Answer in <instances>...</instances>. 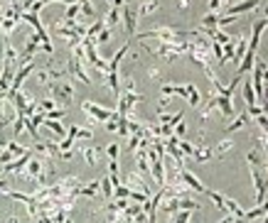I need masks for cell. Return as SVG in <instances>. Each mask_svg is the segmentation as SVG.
I'll return each instance as SVG.
<instances>
[{
  "instance_id": "10",
  "label": "cell",
  "mask_w": 268,
  "mask_h": 223,
  "mask_svg": "<svg viewBox=\"0 0 268 223\" xmlns=\"http://www.w3.org/2000/svg\"><path fill=\"white\" fill-rule=\"evenodd\" d=\"M126 186H128L131 191H140V194H148V196H153L150 186L145 184V177H140V174H138L135 169L126 174Z\"/></svg>"
},
{
  "instance_id": "26",
  "label": "cell",
  "mask_w": 268,
  "mask_h": 223,
  "mask_svg": "<svg viewBox=\"0 0 268 223\" xmlns=\"http://www.w3.org/2000/svg\"><path fill=\"white\" fill-rule=\"evenodd\" d=\"M226 8V3L224 0H209V5H207V13H216V15H221V10Z\"/></svg>"
},
{
  "instance_id": "16",
  "label": "cell",
  "mask_w": 268,
  "mask_h": 223,
  "mask_svg": "<svg viewBox=\"0 0 268 223\" xmlns=\"http://www.w3.org/2000/svg\"><path fill=\"white\" fill-rule=\"evenodd\" d=\"M241 81H243V79H241ZM241 96H243V101H246V108H251V106H258L256 91H253V86H251V81H248V79L241 84Z\"/></svg>"
},
{
  "instance_id": "15",
  "label": "cell",
  "mask_w": 268,
  "mask_h": 223,
  "mask_svg": "<svg viewBox=\"0 0 268 223\" xmlns=\"http://www.w3.org/2000/svg\"><path fill=\"white\" fill-rule=\"evenodd\" d=\"M77 194H79V196H86V199H96V196L101 194V184H99V179H91L89 184H81Z\"/></svg>"
},
{
  "instance_id": "7",
  "label": "cell",
  "mask_w": 268,
  "mask_h": 223,
  "mask_svg": "<svg viewBox=\"0 0 268 223\" xmlns=\"http://www.w3.org/2000/svg\"><path fill=\"white\" fill-rule=\"evenodd\" d=\"M67 76H72V79L81 81L84 86H91V76L86 74V67H84L79 59H74V57L67 62Z\"/></svg>"
},
{
  "instance_id": "17",
  "label": "cell",
  "mask_w": 268,
  "mask_h": 223,
  "mask_svg": "<svg viewBox=\"0 0 268 223\" xmlns=\"http://www.w3.org/2000/svg\"><path fill=\"white\" fill-rule=\"evenodd\" d=\"M158 10H160V0H145V3L138 5V20L148 18V15H155Z\"/></svg>"
},
{
  "instance_id": "31",
  "label": "cell",
  "mask_w": 268,
  "mask_h": 223,
  "mask_svg": "<svg viewBox=\"0 0 268 223\" xmlns=\"http://www.w3.org/2000/svg\"><path fill=\"white\" fill-rule=\"evenodd\" d=\"M261 5H263V8H256V13H258L261 18H268V3H266V0H263Z\"/></svg>"
},
{
  "instance_id": "23",
  "label": "cell",
  "mask_w": 268,
  "mask_h": 223,
  "mask_svg": "<svg viewBox=\"0 0 268 223\" xmlns=\"http://www.w3.org/2000/svg\"><path fill=\"white\" fill-rule=\"evenodd\" d=\"M99 184H101V194H104V199H106V201H113V184H111V179H108V177H101Z\"/></svg>"
},
{
  "instance_id": "28",
  "label": "cell",
  "mask_w": 268,
  "mask_h": 223,
  "mask_svg": "<svg viewBox=\"0 0 268 223\" xmlns=\"http://www.w3.org/2000/svg\"><path fill=\"white\" fill-rule=\"evenodd\" d=\"M177 147L182 150V155H185V157H192V152H194V145H192V142H187V140H180V142H177Z\"/></svg>"
},
{
  "instance_id": "25",
  "label": "cell",
  "mask_w": 268,
  "mask_h": 223,
  "mask_svg": "<svg viewBox=\"0 0 268 223\" xmlns=\"http://www.w3.org/2000/svg\"><path fill=\"white\" fill-rule=\"evenodd\" d=\"M234 22H239V18H236V15H219V25H216V27L226 32V27H229V25H234Z\"/></svg>"
},
{
  "instance_id": "33",
  "label": "cell",
  "mask_w": 268,
  "mask_h": 223,
  "mask_svg": "<svg viewBox=\"0 0 268 223\" xmlns=\"http://www.w3.org/2000/svg\"><path fill=\"white\" fill-rule=\"evenodd\" d=\"M231 223H246V221H243V218H234Z\"/></svg>"
},
{
  "instance_id": "22",
  "label": "cell",
  "mask_w": 268,
  "mask_h": 223,
  "mask_svg": "<svg viewBox=\"0 0 268 223\" xmlns=\"http://www.w3.org/2000/svg\"><path fill=\"white\" fill-rule=\"evenodd\" d=\"M79 13H81L86 20H96V10H94V3H91V0H79Z\"/></svg>"
},
{
  "instance_id": "11",
  "label": "cell",
  "mask_w": 268,
  "mask_h": 223,
  "mask_svg": "<svg viewBox=\"0 0 268 223\" xmlns=\"http://www.w3.org/2000/svg\"><path fill=\"white\" fill-rule=\"evenodd\" d=\"M81 147V155H84V159H86V164L89 167H96L99 164V157H101V147L99 145H79Z\"/></svg>"
},
{
  "instance_id": "13",
  "label": "cell",
  "mask_w": 268,
  "mask_h": 223,
  "mask_svg": "<svg viewBox=\"0 0 268 223\" xmlns=\"http://www.w3.org/2000/svg\"><path fill=\"white\" fill-rule=\"evenodd\" d=\"M221 211H224L226 216H231V218H243V208L239 206V201L229 199L226 194H224V206H221Z\"/></svg>"
},
{
  "instance_id": "2",
  "label": "cell",
  "mask_w": 268,
  "mask_h": 223,
  "mask_svg": "<svg viewBox=\"0 0 268 223\" xmlns=\"http://www.w3.org/2000/svg\"><path fill=\"white\" fill-rule=\"evenodd\" d=\"M47 98L57 101V103L64 108V106H69L72 98H74V86H72L69 81H52V84H47Z\"/></svg>"
},
{
  "instance_id": "29",
  "label": "cell",
  "mask_w": 268,
  "mask_h": 223,
  "mask_svg": "<svg viewBox=\"0 0 268 223\" xmlns=\"http://www.w3.org/2000/svg\"><path fill=\"white\" fill-rule=\"evenodd\" d=\"M23 130H25V118H15V120H13V135L18 137Z\"/></svg>"
},
{
  "instance_id": "12",
  "label": "cell",
  "mask_w": 268,
  "mask_h": 223,
  "mask_svg": "<svg viewBox=\"0 0 268 223\" xmlns=\"http://www.w3.org/2000/svg\"><path fill=\"white\" fill-rule=\"evenodd\" d=\"M248 123H253L251 118H248V113L243 111V113H239V115H234V120H231V125H224V133L226 135H231V133H236V130H243Z\"/></svg>"
},
{
  "instance_id": "5",
  "label": "cell",
  "mask_w": 268,
  "mask_h": 223,
  "mask_svg": "<svg viewBox=\"0 0 268 223\" xmlns=\"http://www.w3.org/2000/svg\"><path fill=\"white\" fill-rule=\"evenodd\" d=\"M248 174H251V181L256 186V203H263L266 194H268V177L261 169H256V167H248Z\"/></svg>"
},
{
  "instance_id": "24",
  "label": "cell",
  "mask_w": 268,
  "mask_h": 223,
  "mask_svg": "<svg viewBox=\"0 0 268 223\" xmlns=\"http://www.w3.org/2000/svg\"><path fill=\"white\" fill-rule=\"evenodd\" d=\"M104 152H106L108 162H118V155H121V145H118V142H108V147H106Z\"/></svg>"
},
{
  "instance_id": "1",
  "label": "cell",
  "mask_w": 268,
  "mask_h": 223,
  "mask_svg": "<svg viewBox=\"0 0 268 223\" xmlns=\"http://www.w3.org/2000/svg\"><path fill=\"white\" fill-rule=\"evenodd\" d=\"M160 96L162 98H170V96H182L187 98V103L192 108H199L202 106V93L194 84H162L160 86Z\"/></svg>"
},
{
  "instance_id": "18",
  "label": "cell",
  "mask_w": 268,
  "mask_h": 223,
  "mask_svg": "<svg viewBox=\"0 0 268 223\" xmlns=\"http://www.w3.org/2000/svg\"><path fill=\"white\" fill-rule=\"evenodd\" d=\"M67 135H69V137H74V140H91V137H94V130H91V128L69 125V128H67Z\"/></svg>"
},
{
  "instance_id": "21",
  "label": "cell",
  "mask_w": 268,
  "mask_h": 223,
  "mask_svg": "<svg viewBox=\"0 0 268 223\" xmlns=\"http://www.w3.org/2000/svg\"><path fill=\"white\" fill-rule=\"evenodd\" d=\"M212 150H214V159H221L226 152H231V150H234V142L226 137V140H221V142H219L216 147H212Z\"/></svg>"
},
{
  "instance_id": "8",
  "label": "cell",
  "mask_w": 268,
  "mask_h": 223,
  "mask_svg": "<svg viewBox=\"0 0 268 223\" xmlns=\"http://www.w3.org/2000/svg\"><path fill=\"white\" fill-rule=\"evenodd\" d=\"M177 179H180V181H182L189 191H197V194H204V191H207V186H204V184H202V181H199V179H197V177L187 169V167L177 169Z\"/></svg>"
},
{
  "instance_id": "3",
  "label": "cell",
  "mask_w": 268,
  "mask_h": 223,
  "mask_svg": "<svg viewBox=\"0 0 268 223\" xmlns=\"http://www.w3.org/2000/svg\"><path fill=\"white\" fill-rule=\"evenodd\" d=\"M81 111L89 115V123H91V125H104V123H108V120L116 115L113 108H104V106H99V103H94V101H84V103H81Z\"/></svg>"
},
{
  "instance_id": "14",
  "label": "cell",
  "mask_w": 268,
  "mask_h": 223,
  "mask_svg": "<svg viewBox=\"0 0 268 223\" xmlns=\"http://www.w3.org/2000/svg\"><path fill=\"white\" fill-rule=\"evenodd\" d=\"M42 125H45V128L54 135V142H59V140H64V137H67V125H62L59 120H45Z\"/></svg>"
},
{
  "instance_id": "6",
  "label": "cell",
  "mask_w": 268,
  "mask_h": 223,
  "mask_svg": "<svg viewBox=\"0 0 268 223\" xmlns=\"http://www.w3.org/2000/svg\"><path fill=\"white\" fill-rule=\"evenodd\" d=\"M261 3H263V0H236V3H231V5H226L221 10V15H236V18H241L243 13L256 10Z\"/></svg>"
},
{
  "instance_id": "9",
  "label": "cell",
  "mask_w": 268,
  "mask_h": 223,
  "mask_svg": "<svg viewBox=\"0 0 268 223\" xmlns=\"http://www.w3.org/2000/svg\"><path fill=\"white\" fill-rule=\"evenodd\" d=\"M25 152H27V147H23L18 140L8 142V145H5V150L0 152V167H3V164H10L13 159H18V157H20V155H25Z\"/></svg>"
},
{
  "instance_id": "27",
  "label": "cell",
  "mask_w": 268,
  "mask_h": 223,
  "mask_svg": "<svg viewBox=\"0 0 268 223\" xmlns=\"http://www.w3.org/2000/svg\"><path fill=\"white\" fill-rule=\"evenodd\" d=\"M172 223H189L192 221V211H177L175 216H170Z\"/></svg>"
},
{
  "instance_id": "30",
  "label": "cell",
  "mask_w": 268,
  "mask_h": 223,
  "mask_svg": "<svg viewBox=\"0 0 268 223\" xmlns=\"http://www.w3.org/2000/svg\"><path fill=\"white\" fill-rule=\"evenodd\" d=\"M108 40H111V30H106V27H104V30L99 32V37H96V45H106Z\"/></svg>"
},
{
  "instance_id": "20",
  "label": "cell",
  "mask_w": 268,
  "mask_h": 223,
  "mask_svg": "<svg viewBox=\"0 0 268 223\" xmlns=\"http://www.w3.org/2000/svg\"><path fill=\"white\" fill-rule=\"evenodd\" d=\"M118 22H121V8H111V10L106 13V18H104V27L113 32V27H116Z\"/></svg>"
},
{
  "instance_id": "19",
  "label": "cell",
  "mask_w": 268,
  "mask_h": 223,
  "mask_svg": "<svg viewBox=\"0 0 268 223\" xmlns=\"http://www.w3.org/2000/svg\"><path fill=\"white\" fill-rule=\"evenodd\" d=\"M192 159L194 162H209V159H214V150L212 147H204V145H194Z\"/></svg>"
},
{
  "instance_id": "32",
  "label": "cell",
  "mask_w": 268,
  "mask_h": 223,
  "mask_svg": "<svg viewBox=\"0 0 268 223\" xmlns=\"http://www.w3.org/2000/svg\"><path fill=\"white\" fill-rule=\"evenodd\" d=\"M180 10H189V0H180Z\"/></svg>"
},
{
  "instance_id": "4",
  "label": "cell",
  "mask_w": 268,
  "mask_h": 223,
  "mask_svg": "<svg viewBox=\"0 0 268 223\" xmlns=\"http://www.w3.org/2000/svg\"><path fill=\"white\" fill-rule=\"evenodd\" d=\"M121 20H123V30H126V35H128V40H133L135 35H138V5L135 3H128V5H123L121 8Z\"/></svg>"
}]
</instances>
